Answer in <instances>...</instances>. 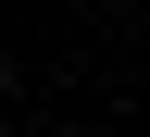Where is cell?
<instances>
[{"instance_id": "1", "label": "cell", "mask_w": 150, "mask_h": 137, "mask_svg": "<svg viewBox=\"0 0 150 137\" xmlns=\"http://www.w3.org/2000/svg\"><path fill=\"white\" fill-rule=\"evenodd\" d=\"M0 100H13V63H0Z\"/></svg>"}]
</instances>
